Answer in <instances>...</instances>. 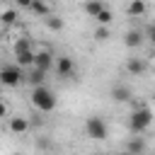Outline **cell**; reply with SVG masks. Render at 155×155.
Masks as SVG:
<instances>
[{"mask_svg": "<svg viewBox=\"0 0 155 155\" xmlns=\"http://www.w3.org/2000/svg\"><path fill=\"white\" fill-rule=\"evenodd\" d=\"M131 107H133V114L128 119V128H131L133 136H138V133H143L153 124V111H150V107H145V104H140L136 99L131 102Z\"/></svg>", "mask_w": 155, "mask_h": 155, "instance_id": "cell-1", "label": "cell"}, {"mask_svg": "<svg viewBox=\"0 0 155 155\" xmlns=\"http://www.w3.org/2000/svg\"><path fill=\"white\" fill-rule=\"evenodd\" d=\"M56 104H58V99H56V94H53L46 85H39V87L31 90V107H34L36 111L48 114V111L56 109Z\"/></svg>", "mask_w": 155, "mask_h": 155, "instance_id": "cell-2", "label": "cell"}, {"mask_svg": "<svg viewBox=\"0 0 155 155\" xmlns=\"http://www.w3.org/2000/svg\"><path fill=\"white\" fill-rule=\"evenodd\" d=\"M0 82L5 87H19L22 82H27V73L22 70V65H5L0 70Z\"/></svg>", "mask_w": 155, "mask_h": 155, "instance_id": "cell-3", "label": "cell"}, {"mask_svg": "<svg viewBox=\"0 0 155 155\" xmlns=\"http://www.w3.org/2000/svg\"><path fill=\"white\" fill-rule=\"evenodd\" d=\"M85 133H87V138H92V140H104L107 136H109V128H107V121L102 119V116H87V121H85Z\"/></svg>", "mask_w": 155, "mask_h": 155, "instance_id": "cell-4", "label": "cell"}, {"mask_svg": "<svg viewBox=\"0 0 155 155\" xmlns=\"http://www.w3.org/2000/svg\"><path fill=\"white\" fill-rule=\"evenodd\" d=\"M111 99H114V102H119V104H126V102H133V92H131V87H128V85L116 82V85L111 87Z\"/></svg>", "mask_w": 155, "mask_h": 155, "instance_id": "cell-5", "label": "cell"}, {"mask_svg": "<svg viewBox=\"0 0 155 155\" xmlns=\"http://www.w3.org/2000/svg\"><path fill=\"white\" fill-rule=\"evenodd\" d=\"M73 70H75V63H73L70 56H58L56 58V73H58V78H70Z\"/></svg>", "mask_w": 155, "mask_h": 155, "instance_id": "cell-6", "label": "cell"}, {"mask_svg": "<svg viewBox=\"0 0 155 155\" xmlns=\"http://www.w3.org/2000/svg\"><path fill=\"white\" fill-rule=\"evenodd\" d=\"M51 65H56V58L48 48H41L36 51V61H34V68H41V70H48Z\"/></svg>", "mask_w": 155, "mask_h": 155, "instance_id": "cell-7", "label": "cell"}, {"mask_svg": "<svg viewBox=\"0 0 155 155\" xmlns=\"http://www.w3.org/2000/svg\"><path fill=\"white\" fill-rule=\"evenodd\" d=\"M7 128H10L15 136H22V133L29 131V119H27V116H10Z\"/></svg>", "mask_w": 155, "mask_h": 155, "instance_id": "cell-8", "label": "cell"}, {"mask_svg": "<svg viewBox=\"0 0 155 155\" xmlns=\"http://www.w3.org/2000/svg\"><path fill=\"white\" fill-rule=\"evenodd\" d=\"M145 12H148V2H145V0H131V2L126 5V15H128V17H136V19H138V17H143Z\"/></svg>", "mask_w": 155, "mask_h": 155, "instance_id": "cell-9", "label": "cell"}, {"mask_svg": "<svg viewBox=\"0 0 155 155\" xmlns=\"http://www.w3.org/2000/svg\"><path fill=\"white\" fill-rule=\"evenodd\" d=\"M124 44H126V48H138L143 44V31L140 29H128L124 34Z\"/></svg>", "mask_w": 155, "mask_h": 155, "instance_id": "cell-10", "label": "cell"}, {"mask_svg": "<svg viewBox=\"0 0 155 155\" xmlns=\"http://www.w3.org/2000/svg\"><path fill=\"white\" fill-rule=\"evenodd\" d=\"M145 70H148V65H145L143 58H128V61H126V73H128V75H136V78H138V75H143Z\"/></svg>", "mask_w": 155, "mask_h": 155, "instance_id": "cell-11", "label": "cell"}, {"mask_svg": "<svg viewBox=\"0 0 155 155\" xmlns=\"http://www.w3.org/2000/svg\"><path fill=\"white\" fill-rule=\"evenodd\" d=\"M104 7H107V5H104V0H85V5H82L85 15H87V17H92V19H94Z\"/></svg>", "mask_w": 155, "mask_h": 155, "instance_id": "cell-12", "label": "cell"}, {"mask_svg": "<svg viewBox=\"0 0 155 155\" xmlns=\"http://www.w3.org/2000/svg\"><path fill=\"white\" fill-rule=\"evenodd\" d=\"M44 78H46V70H41V68H34V65H31V70L27 73V82H29L31 87H39V85H44Z\"/></svg>", "mask_w": 155, "mask_h": 155, "instance_id": "cell-13", "label": "cell"}, {"mask_svg": "<svg viewBox=\"0 0 155 155\" xmlns=\"http://www.w3.org/2000/svg\"><path fill=\"white\" fill-rule=\"evenodd\" d=\"M15 58H17V65L27 68V65H34V61H36V51H34V48H31V51H19V53H15Z\"/></svg>", "mask_w": 155, "mask_h": 155, "instance_id": "cell-14", "label": "cell"}, {"mask_svg": "<svg viewBox=\"0 0 155 155\" xmlns=\"http://www.w3.org/2000/svg\"><path fill=\"white\" fill-rule=\"evenodd\" d=\"M126 150H128V155H140V153H145V140H143L140 136H133V138L128 140Z\"/></svg>", "mask_w": 155, "mask_h": 155, "instance_id": "cell-15", "label": "cell"}, {"mask_svg": "<svg viewBox=\"0 0 155 155\" xmlns=\"http://www.w3.org/2000/svg\"><path fill=\"white\" fill-rule=\"evenodd\" d=\"M44 22H46V27L51 29V31H61L63 29V19H61V15H48V17H44Z\"/></svg>", "mask_w": 155, "mask_h": 155, "instance_id": "cell-16", "label": "cell"}, {"mask_svg": "<svg viewBox=\"0 0 155 155\" xmlns=\"http://www.w3.org/2000/svg\"><path fill=\"white\" fill-rule=\"evenodd\" d=\"M29 10H31L34 15H39V17H48V15H51V7H48V5L44 2V0H34Z\"/></svg>", "mask_w": 155, "mask_h": 155, "instance_id": "cell-17", "label": "cell"}, {"mask_svg": "<svg viewBox=\"0 0 155 155\" xmlns=\"http://www.w3.org/2000/svg\"><path fill=\"white\" fill-rule=\"evenodd\" d=\"M92 36H94V41H107V39L111 36V31H109V27H104V24H97Z\"/></svg>", "mask_w": 155, "mask_h": 155, "instance_id": "cell-18", "label": "cell"}, {"mask_svg": "<svg viewBox=\"0 0 155 155\" xmlns=\"http://www.w3.org/2000/svg\"><path fill=\"white\" fill-rule=\"evenodd\" d=\"M111 19H114V17H111V10H109V7H104V10L94 17V22H97V24H104V27H109Z\"/></svg>", "mask_w": 155, "mask_h": 155, "instance_id": "cell-19", "label": "cell"}, {"mask_svg": "<svg viewBox=\"0 0 155 155\" xmlns=\"http://www.w3.org/2000/svg\"><path fill=\"white\" fill-rule=\"evenodd\" d=\"M0 19H2V24H5V27H12V24H15V22H17V12H15V10H10V7H7V10H5V12H2V17H0Z\"/></svg>", "mask_w": 155, "mask_h": 155, "instance_id": "cell-20", "label": "cell"}, {"mask_svg": "<svg viewBox=\"0 0 155 155\" xmlns=\"http://www.w3.org/2000/svg\"><path fill=\"white\" fill-rule=\"evenodd\" d=\"M19 51H31V41L29 39H17L15 41V53H19Z\"/></svg>", "mask_w": 155, "mask_h": 155, "instance_id": "cell-21", "label": "cell"}, {"mask_svg": "<svg viewBox=\"0 0 155 155\" xmlns=\"http://www.w3.org/2000/svg\"><path fill=\"white\" fill-rule=\"evenodd\" d=\"M145 36H148V39H150V44L155 46V24H150V27H148V31H145Z\"/></svg>", "mask_w": 155, "mask_h": 155, "instance_id": "cell-22", "label": "cell"}, {"mask_svg": "<svg viewBox=\"0 0 155 155\" xmlns=\"http://www.w3.org/2000/svg\"><path fill=\"white\" fill-rule=\"evenodd\" d=\"M15 2H17V5H19V7H27V10H29V7H31V2H34V0H15Z\"/></svg>", "mask_w": 155, "mask_h": 155, "instance_id": "cell-23", "label": "cell"}, {"mask_svg": "<svg viewBox=\"0 0 155 155\" xmlns=\"http://www.w3.org/2000/svg\"><path fill=\"white\" fill-rule=\"evenodd\" d=\"M94 155H107V153H94Z\"/></svg>", "mask_w": 155, "mask_h": 155, "instance_id": "cell-24", "label": "cell"}, {"mask_svg": "<svg viewBox=\"0 0 155 155\" xmlns=\"http://www.w3.org/2000/svg\"><path fill=\"white\" fill-rule=\"evenodd\" d=\"M15 155H22V153H15Z\"/></svg>", "mask_w": 155, "mask_h": 155, "instance_id": "cell-25", "label": "cell"}, {"mask_svg": "<svg viewBox=\"0 0 155 155\" xmlns=\"http://www.w3.org/2000/svg\"><path fill=\"white\" fill-rule=\"evenodd\" d=\"M140 155H148V153H140Z\"/></svg>", "mask_w": 155, "mask_h": 155, "instance_id": "cell-26", "label": "cell"}, {"mask_svg": "<svg viewBox=\"0 0 155 155\" xmlns=\"http://www.w3.org/2000/svg\"><path fill=\"white\" fill-rule=\"evenodd\" d=\"M153 58H155V53H153Z\"/></svg>", "mask_w": 155, "mask_h": 155, "instance_id": "cell-27", "label": "cell"}]
</instances>
